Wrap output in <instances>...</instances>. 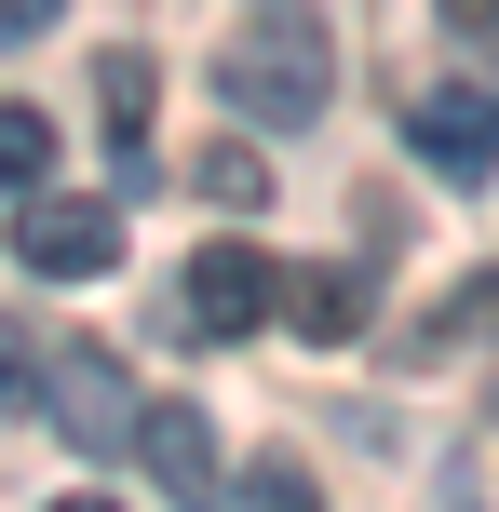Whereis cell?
<instances>
[{
    "label": "cell",
    "instance_id": "2",
    "mask_svg": "<svg viewBox=\"0 0 499 512\" xmlns=\"http://www.w3.org/2000/svg\"><path fill=\"white\" fill-rule=\"evenodd\" d=\"M270 310H284V256L243 243V230H230V243H203V256L176 270V324H189V337H257Z\"/></svg>",
    "mask_w": 499,
    "mask_h": 512
},
{
    "label": "cell",
    "instance_id": "16",
    "mask_svg": "<svg viewBox=\"0 0 499 512\" xmlns=\"http://www.w3.org/2000/svg\"><path fill=\"white\" fill-rule=\"evenodd\" d=\"M54 512H122V499H54Z\"/></svg>",
    "mask_w": 499,
    "mask_h": 512
},
{
    "label": "cell",
    "instance_id": "15",
    "mask_svg": "<svg viewBox=\"0 0 499 512\" xmlns=\"http://www.w3.org/2000/svg\"><path fill=\"white\" fill-rule=\"evenodd\" d=\"M446 27H473V41H499V0H446Z\"/></svg>",
    "mask_w": 499,
    "mask_h": 512
},
{
    "label": "cell",
    "instance_id": "13",
    "mask_svg": "<svg viewBox=\"0 0 499 512\" xmlns=\"http://www.w3.org/2000/svg\"><path fill=\"white\" fill-rule=\"evenodd\" d=\"M54 14H68V0H0V41H41Z\"/></svg>",
    "mask_w": 499,
    "mask_h": 512
},
{
    "label": "cell",
    "instance_id": "9",
    "mask_svg": "<svg viewBox=\"0 0 499 512\" xmlns=\"http://www.w3.org/2000/svg\"><path fill=\"white\" fill-rule=\"evenodd\" d=\"M54 176V122H41V108H27V95H0V189H14V203H27V189H41Z\"/></svg>",
    "mask_w": 499,
    "mask_h": 512
},
{
    "label": "cell",
    "instance_id": "3",
    "mask_svg": "<svg viewBox=\"0 0 499 512\" xmlns=\"http://www.w3.org/2000/svg\"><path fill=\"white\" fill-rule=\"evenodd\" d=\"M41 405H54V432H68L81 459H122L135 418H149V405L122 391V351H95V337H68V351L41 364Z\"/></svg>",
    "mask_w": 499,
    "mask_h": 512
},
{
    "label": "cell",
    "instance_id": "8",
    "mask_svg": "<svg viewBox=\"0 0 499 512\" xmlns=\"http://www.w3.org/2000/svg\"><path fill=\"white\" fill-rule=\"evenodd\" d=\"M149 108H162L149 54H95V122H108V162H122V189H149Z\"/></svg>",
    "mask_w": 499,
    "mask_h": 512
},
{
    "label": "cell",
    "instance_id": "4",
    "mask_svg": "<svg viewBox=\"0 0 499 512\" xmlns=\"http://www.w3.org/2000/svg\"><path fill=\"white\" fill-rule=\"evenodd\" d=\"M14 256L41 283H95L108 256H122V203H95V189H27L14 203Z\"/></svg>",
    "mask_w": 499,
    "mask_h": 512
},
{
    "label": "cell",
    "instance_id": "11",
    "mask_svg": "<svg viewBox=\"0 0 499 512\" xmlns=\"http://www.w3.org/2000/svg\"><path fill=\"white\" fill-rule=\"evenodd\" d=\"M189 189H203V203H230V216H243V203H270V176H257V149H243V135H216V149L189 162Z\"/></svg>",
    "mask_w": 499,
    "mask_h": 512
},
{
    "label": "cell",
    "instance_id": "5",
    "mask_svg": "<svg viewBox=\"0 0 499 512\" xmlns=\"http://www.w3.org/2000/svg\"><path fill=\"white\" fill-rule=\"evenodd\" d=\"M135 459H149V486L176 499V512H230V459H216L203 405H176V391H162V405L135 418Z\"/></svg>",
    "mask_w": 499,
    "mask_h": 512
},
{
    "label": "cell",
    "instance_id": "7",
    "mask_svg": "<svg viewBox=\"0 0 499 512\" xmlns=\"http://www.w3.org/2000/svg\"><path fill=\"white\" fill-rule=\"evenodd\" d=\"M405 149H419L432 176H486V162H499V108L486 95H419V108H405Z\"/></svg>",
    "mask_w": 499,
    "mask_h": 512
},
{
    "label": "cell",
    "instance_id": "14",
    "mask_svg": "<svg viewBox=\"0 0 499 512\" xmlns=\"http://www.w3.org/2000/svg\"><path fill=\"white\" fill-rule=\"evenodd\" d=\"M459 324H499V256L473 270V297H459Z\"/></svg>",
    "mask_w": 499,
    "mask_h": 512
},
{
    "label": "cell",
    "instance_id": "10",
    "mask_svg": "<svg viewBox=\"0 0 499 512\" xmlns=\"http://www.w3.org/2000/svg\"><path fill=\"white\" fill-rule=\"evenodd\" d=\"M230 512H324V486H311V459H243Z\"/></svg>",
    "mask_w": 499,
    "mask_h": 512
},
{
    "label": "cell",
    "instance_id": "6",
    "mask_svg": "<svg viewBox=\"0 0 499 512\" xmlns=\"http://www.w3.org/2000/svg\"><path fill=\"white\" fill-rule=\"evenodd\" d=\"M284 324L324 337V351H351V337L378 324V283L351 270V256H311V270H284Z\"/></svg>",
    "mask_w": 499,
    "mask_h": 512
},
{
    "label": "cell",
    "instance_id": "12",
    "mask_svg": "<svg viewBox=\"0 0 499 512\" xmlns=\"http://www.w3.org/2000/svg\"><path fill=\"white\" fill-rule=\"evenodd\" d=\"M0 405H41V337L0 324Z\"/></svg>",
    "mask_w": 499,
    "mask_h": 512
},
{
    "label": "cell",
    "instance_id": "1",
    "mask_svg": "<svg viewBox=\"0 0 499 512\" xmlns=\"http://www.w3.org/2000/svg\"><path fill=\"white\" fill-rule=\"evenodd\" d=\"M216 95H230L257 135L324 122V108H338V41H324V0H257V14L230 27V68H216Z\"/></svg>",
    "mask_w": 499,
    "mask_h": 512
}]
</instances>
